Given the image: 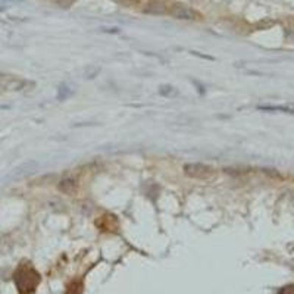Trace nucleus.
<instances>
[{
    "mask_svg": "<svg viewBox=\"0 0 294 294\" xmlns=\"http://www.w3.org/2000/svg\"><path fill=\"white\" fill-rule=\"evenodd\" d=\"M169 14L172 15V16H175V18H178V19H196L197 16H199L196 11L190 9L188 6L181 5V3L174 5V6L171 8Z\"/></svg>",
    "mask_w": 294,
    "mask_h": 294,
    "instance_id": "20e7f679",
    "label": "nucleus"
},
{
    "mask_svg": "<svg viewBox=\"0 0 294 294\" xmlns=\"http://www.w3.org/2000/svg\"><path fill=\"white\" fill-rule=\"evenodd\" d=\"M55 2H56L57 5H60L62 8H70L75 0H55Z\"/></svg>",
    "mask_w": 294,
    "mask_h": 294,
    "instance_id": "9b49d317",
    "label": "nucleus"
},
{
    "mask_svg": "<svg viewBox=\"0 0 294 294\" xmlns=\"http://www.w3.org/2000/svg\"><path fill=\"white\" fill-rule=\"evenodd\" d=\"M70 94V87H65V85H60V87H59V90H57V99H59V100H65Z\"/></svg>",
    "mask_w": 294,
    "mask_h": 294,
    "instance_id": "9d476101",
    "label": "nucleus"
},
{
    "mask_svg": "<svg viewBox=\"0 0 294 294\" xmlns=\"http://www.w3.org/2000/svg\"><path fill=\"white\" fill-rule=\"evenodd\" d=\"M159 93H160L162 96H175V94H178V91H177L174 87H171V85L160 87V88H159Z\"/></svg>",
    "mask_w": 294,
    "mask_h": 294,
    "instance_id": "1a4fd4ad",
    "label": "nucleus"
},
{
    "mask_svg": "<svg viewBox=\"0 0 294 294\" xmlns=\"http://www.w3.org/2000/svg\"><path fill=\"white\" fill-rule=\"evenodd\" d=\"M77 187H78V184H77V180H74V178H63L62 181L59 182V190L62 191V193H67V194H74L75 191H77Z\"/></svg>",
    "mask_w": 294,
    "mask_h": 294,
    "instance_id": "423d86ee",
    "label": "nucleus"
},
{
    "mask_svg": "<svg viewBox=\"0 0 294 294\" xmlns=\"http://www.w3.org/2000/svg\"><path fill=\"white\" fill-rule=\"evenodd\" d=\"M14 280L15 284H16V288H18V293L34 294L37 287H39V284H40V281H42V277L36 271L34 266H31L29 264H22L16 269Z\"/></svg>",
    "mask_w": 294,
    "mask_h": 294,
    "instance_id": "f257e3e1",
    "label": "nucleus"
},
{
    "mask_svg": "<svg viewBox=\"0 0 294 294\" xmlns=\"http://www.w3.org/2000/svg\"><path fill=\"white\" fill-rule=\"evenodd\" d=\"M149 8L146 9V12H149V14H165L167 12V9H165V6L160 3V2H152L150 5H147Z\"/></svg>",
    "mask_w": 294,
    "mask_h": 294,
    "instance_id": "6e6552de",
    "label": "nucleus"
},
{
    "mask_svg": "<svg viewBox=\"0 0 294 294\" xmlns=\"http://www.w3.org/2000/svg\"><path fill=\"white\" fill-rule=\"evenodd\" d=\"M67 294H83V282L81 281H71L67 285Z\"/></svg>",
    "mask_w": 294,
    "mask_h": 294,
    "instance_id": "0eeeda50",
    "label": "nucleus"
},
{
    "mask_svg": "<svg viewBox=\"0 0 294 294\" xmlns=\"http://www.w3.org/2000/svg\"><path fill=\"white\" fill-rule=\"evenodd\" d=\"M184 172L185 175H188L190 178H196V180H205L209 178L213 174V171L210 167H206L203 164H187L184 165Z\"/></svg>",
    "mask_w": 294,
    "mask_h": 294,
    "instance_id": "7ed1b4c3",
    "label": "nucleus"
},
{
    "mask_svg": "<svg viewBox=\"0 0 294 294\" xmlns=\"http://www.w3.org/2000/svg\"><path fill=\"white\" fill-rule=\"evenodd\" d=\"M37 162H27V164H24V165H21L19 168H16L12 172V175H11V178H14V180H18V178H24V177H27L29 174H34L36 172V169H37Z\"/></svg>",
    "mask_w": 294,
    "mask_h": 294,
    "instance_id": "39448f33",
    "label": "nucleus"
},
{
    "mask_svg": "<svg viewBox=\"0 0 294 294\" xmlns=\"http://www.w3.org/2000/svg\"><path fill=\"white\" fill-rule=\"evenodd\" d=\"M34 83H29L24 78L15 77V75H9V74H3L0 72V88L2 90H8V91H22L28 87H32Z\"/></svg>",
    "mask_w": 294,
    "mask_h": 294,
    "instance_id": "f03ea898",
    "label": "nucleus"
}]
</instances>
